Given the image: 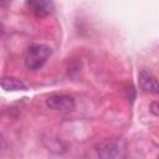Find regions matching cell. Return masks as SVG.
I'll list each match as a JSON object with an SVG mask.
<instances>
[{
	"mask_svg": "<svg viewBox=\"0 0 159 159\" xmlns=\"http://www.w3.org/2000/svg\"><path fill=\"white\" fill-rule=\"evenodd\" d=\"M52 50L48 45L45 43H32L27 47L25 52V65L31 71L40 70L47 58L51 56Z\"/></svg>",
	"mask_w": 159,
	"mask_h": 159,
	"instance_id": "6da1fadb",
	"label": "cell"
},
{
	"mask_svg": "<svg viewBox=\"0 0 159 159\" xmlns=\"http://www.w3.org/2000/svg\"><path fill=\"white\" fill-rule=\"evenodd\" d=\"M99 159H124L125 144L120 139H107L96 145Z\"/></svg>",
	"mask_w": 159,
	"mask_h": 159,
	"instance_id": "7a4b0ae2",
	"label": "cell"
},
{
	"mask_svg": "<svg viewBox=\"0 0 159 159\" xmlns=\"http://www.w3.org/2000/svg\"><path fill=\"white\" fill-rule=\"evenodd\" d=\"M46 106L57 112H71L75 109V99L68 94H51L46 99Z\"/></svg>",
	"mask_w": 159,
	"mask_h": 159,
	"instance_id": "3957f363",
	"label": "cell"
},
{
	"mask_svg": "<svg viewBox=\"0 0 159 159\" xmlns=\"http://www.w3.org/2000/svg\"><path fill=\"white\" fill-rule=\"evenodd\" d=\"M138 82H139V87L145 93H149V94H158L159 93V81L149 71H147V70L139 71Z\"/></svg>",
	"mask_w": 159,
	"mask_h": 159,
	"instance_id": "277c9868",
	"label": "cell"
},
{
	"mask_svg": "<svg viewBox=\"0 0 159 159\" xmlns=\"http://www.w3.org/2000/svg\"><path fill=\"white\" fill-rule=\"evenodd\" d=\"M26 6L36 17H46L55 9L53 2L48 0H30L26 1Z\"/></svg>",
	"mask_w": 159,
	"mask_h": 159,
	"instance_id": "5b68a950",
	"label": "cell"
},
{
	"mask_svg": "<svg viewBox=\"0 0 159 159\" xmlns=\"http://www.w3.org/2000/svg\"><path fill=\"white\" fill-rule=\"evenodd\" d=\"M1 87L7 92H17V91L27 89V84L24 81L15 77H4L1 80Z\"/></svg>",
	"mask_w": 159,
	"mask_h": 159,
	"instance_id": "8992f818",
	"label": "cell"
}]
</instances>
